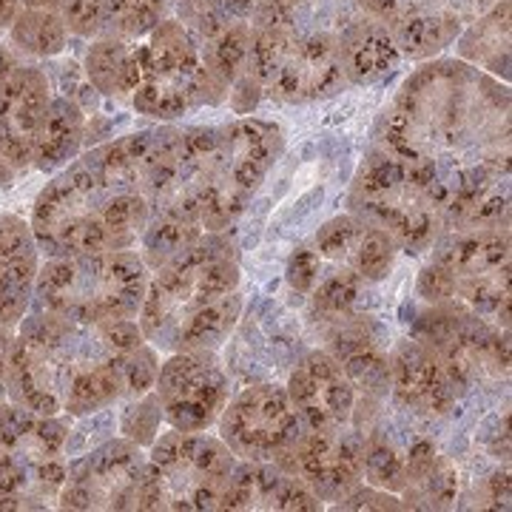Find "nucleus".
<instances>
[{
	"label": "nucleus",
	"mask_w": 512,
	"mask_h": 512,
	"mask_svg": "<svg viewBox=\"0 0 512 512\" xmlns=\"http://www.w3.org/2000/svg\"><path fill=\"white\" fill-rule=\"evenodd\" d=\"M376 146L433 174L450 205L510 177V89L464 60L424 63L382 114Z\"/></svg>",
	"instance_id": "obj_1"
},
{
	"label": "nucleus",
	"mask_w": 512,
	"mask_h": 512,
	"mask_svg": "<svg viewBox=\"0 0 512 512\" xmlns=\"http://www.w3.org/2000/svg\"><path fill=\"white\" fill-rule=\"evenodd\" d=\"M143 342L137 319L80 325L43 311L26 313L9 350V402L72 419L126 402V353Z\"/></svg>",
	"instance_id": "obj_2"
},
{
	"label": "nucleus",
	"mask_w": 512,
	"mask_h": 512,
	"mask_svg": "<svg viewBox=\"0 0 512 512\" xmlns=\"http://www.w3.org/2000/svg\"><path fill=\"white\" fill-rule=\"evenodd\" d=\"M242 316L237 248L225 234H202L148 276L137 325L163 353L220 350Z\"/></svg>",
	"instance_id": "obj_3"
},
{
	"label": "nucleus",
	"mask_w": 512,
	"mask_h": 512,
	"mask_svg": "<svg viewBox=\"0 0 512 512\" xmlns=\"http://www.w3.org/2000/svg\"><path fill=\"white\" fill-rule=\"evenodd\" d=\"M151 220L143 194H117L80 160L60 171L32 205V234L46 259L131 251Z\"/></svg>",
	"instance_id": "obj_4"
},
{
	"label": "nucleus",
	"mask_w": 512,
	"mask_h": 512,
	"mask_svg": "<svg viewBox=\"0 0 512 512\" xmlns=\"http://www.w3.org/2000/svg\"><path fill=\"white\" fill-rule=\"evenodd\" d=\"M146 259L137 251L46 259L37 268L32 311L52 313L80 325L137 319L148 288Z\"/></svg>",
	"instance_id": "obj_5"
},
{
	"label": "nucleus",
	"mask_w": 512,
	"mask_h": 512,
	"mask_svg": "<svg viewBox=\"0 0 512 512\" xmlns=\"http://www.w3.org/2000/svg\"><path fill=\"white\" fill-rule=\"evenodd\" d=\"M348 208L393 239L399 251L419 256L444 231L447 194L433 174L373 146L350 183Z\"/></svg>",
	"instance_id": "obj_6"
},
{
	"label": "nucleus",
	"mask_w": 512,
	"mask_h": 512,
	"mask_svg": "<svg viewBox=\"0 0 512 512\" xmlns=\"http://www.w3.org/2000/svg\"><path fill=\"white\" fill-rule=\"evenodd\" d=\"M416 293L510 330V228L444 231L421 268Z\"/></svg>",
	"instance_id": "obj_7"
},
{
	"label": "nucleus",
	"mask_w": 512,
	"mask_h": 512,
	"mask_svg": "<svg viewBox=\"0 0 512 512\" xmlns=\"http://www.w3.org/2000/svg\"><path fill=\"white\" fill-rule=\"evenodd\" d=\"M237 456L220 436L168 430L148 447L137 510L214 512L222 510Z\"/></svg>",
	"instance_id": "obj_8"
},
{
	"label": "nucleus",
	"mask_w": 512,
	"mask_h": 512,
	"mask_svg": "<svg viewBox=\"0 0 512 512\" xmlns=\"http://www.w3.org/2000/svg\"><path fill=\"white\" fill-rule=\"evenodd\" d=\"M140 63V83L131 94L137 114L157 120H177L197 106H220L228 100V86L202 66L200 40L177 18L160 20L134 46Z\"/></svg>",
	"instance_id": "obj_9"
},
{
	"label": "nucleus",
	"mask_w": 512,
	"mask_h": 512,
	"mask_svg": "<svg viewBox=\"0 0 512 512\" xmlns=\"http://www.w3.org/2000/svg\"><path fill=\"white\" fill-rule=\"evenodd\" d=\"M245 72L262 94L282 103H308L348 89L336 35L291 26H251Z\"/></svg>",
	"instance_id": "obj_10"
},
{
	"label": "nucleus",
	"mask_w": 512,
	"mask_h": 512,
	"mask_svg": "<svg viewBox=\"0 0 512 512\" xmlns=\"http://www.w3.org/2000/svg\"><path fill=\"white\" fill-rule=\"evenodd\" d=\"M413 339L433 350L467 390H495L510 379V330L453 305H427L416 316Z\"/></svg>",
	"instance_id": "obj_11"
},
{
	"label": "nucleus",
	"mask_w": 512,
	"mask_h": 512,
	"mask_svg": "<svg viewBox=\"0 0 512 512\" xmlns=\"http://www.w3.org/2000/svg\"><path fill=\"white\" fill-rule=\"evenodd\" d=\"M220 439L237 461H279L302 439L305 424L293 410L288 390L276 382L245 387L220 413Z\"/></svg>",
	"instance_id": "obj_12"
},
{
	"label": "nucleus",
	"mask_w": 512,
	"mask_h": 512,
	"mask_svg": "<svg viewBox=\"0 0 512 512\" xmlns=\"http://www.w3.org/2000/svg\"><path fill=\"white\" fill-rule=\"evenodd\" d=\"M72 416H40L15 402H0V447L18 461L29 478V493L37 510L57 507L66 484V439Z\"/></svg>",
	"instance_id": "obj_13"
},
{
	"label": "nucleus",
	"mask_w": 512,
	"mask_h": 512,
	"mask_svg": "<svg viewBox=\"0 0 512 512\" xmlns=\"http://www.w3.org/2000/svg\"><path fill=\"white\" fill-rule=\"evenodd\" d=\"M148 456L137 441L106 439L69 458L60 510H137V487Z\"/></svg>",
	"instance_id": "obj_14"
},
{
	"label": "nucleus",
	"mask_w": 512,
	"mask_h": 512,
	"mask_svg": "<svg viewBox=\"0 0 512 512\" xmlns=\"http://www.w3.org/2000/svg\"><path fill=\"white\" fill-rule=\"evenodd\" d=\"M154 393L168 427L183 433H205L220 421V413L231 399V382L217 350H180L168 353L160 365Z\"/></svg>",
	"instance_id": "obj_15"
},
{
	"label": "nucleus",
	"mask_w": 512,
	"mask_h": 512,
	"mask_svg": "<svg viewBox=\"0 0 512 512\" xmlns=\"http://www.w3.org/2000/svg\"><path fill=\"white\" fill-rule=\"evenodd\" d=\"M276 464L299 478L322 504H336L356 484H362L365 439L353 424L339 430H305Z\"/></svg>",
	"instance_id": "obj_16"
},
{
	"label": "nucleus",
	"mask_w": 512,
	"mask_h": 512,
	"mask_svg": "<svg viewBox=\"0 0 512 512\" xmlns=\"http://www.w3.org/2000/svg\"><path fill=\"white\" fill-rule=\"evenodd\" d=\"M390 399L416 419H444L470 393L450 367L419 339H402L387 353Z\"/></svg>",
	"instance_id": "obj_17"
},
{
	"label": "nucleus",
	"mask_w": 512,
	"mask_h": 512,
	"mask_svg": "<svg viewBox=\"0 0 512 512\" xmlns=\"http://www.w3.org/2000/svg\"><path fill=\"white\" fill-rule=\"evenodd\" d=\"M285 390L305 430H339L350 424L356 390L325 348L305 353L291 367Z\"/></svg>",
	"instance_id": "obj_18"
},
{
	"label": "nucleus",
	"mask_w": 512,
	"mask_h": 512,
	"mask_svg": "<svg viewBox=\"0 0 512 512\" xmlns=\"http://www.w3.org/2000/svg\"><path fill=\"white\" fill-rule=\"evenodd\" d=\"M308 245L322 259L325 268L359 276L367 285L382 282L393 271L399 254L393 239L384 237L382 231H376L373 225H367L353 214L325 222Z\"/></svg>",
	"instance_id": "obj_19"
},
{
	"label": "nucleus",
	"mask_w": 512,
	"mask_h": 512,
	"mask_svg": "<svg viewBox=\"0 0 512 512\" xmlns=\"http://www.w3.org/2000/svg\"><path fill=\"white\" fill-rule=\"evenodd\" d=\"M52 103L49 74L20 63L0 89V146L18 171L32 165L35 134Z\"/></svg>",
	"instance_id": "obj_20"
},
{
	"label": "nucleus",
	"mask_w": 512,
	"mask_h": 512,
	"mask_svg": "<svg viewBox=\"0 0 512 512\" xmlns=\"http://www.w3.org/2000/svg\"><path fill=\"white\" fill-rule=\"evenodd\" d=\"M325 504L288 470L274 461H237L222 510H262V512H311Z\"/></svg>",
	"instance_id": "obj_21"
},
{
	"label": "nucleus",
	"mask_w": 512,
	"mask_h": 512,
	"mask_svg": "<svg viewBox=\"0 0 512 512\" xmlns=\"http://www.w3.org/2000/svg\"><path fill=\"white\" fill-rule=\"evenodd\" d=\"M37 256L32 225L18 214H0V328H15L32 311Z\"/></svg>",
	"instance_id": "obj_22"
},
{
	"label": "nucleus",
	"mask_w": 512,
	"mask_h": 512,
	"mask_svg": "<svg viewBox=\"0 0 512 512\" xmlns=\"http://www.w3.org/2000/svg\"><path fill=\"white\" fill-rule=\"evenodd\" d=\"M336 46H339V60H342L350 86L379 83L402 63V55L393 43V35L387 32V26L367 18L362 9L339 32Z\"/></svg>",
	"instance_id": "obj_23"
},
{
	"label": "nucleus",
	"mask_w": 512,
	"mask_h": 512,
	"mask_svg": "<svg viewBox=\"0 0 512 512\" xmlns=\"http://www.w3.org/2000/svg\"><path fill=\"white\" fill-rule=\"evenodd\" d=\"M407 487L402 501L407 510H450L458 501L456 464L439 453V447L424 436L407 441L404 450Z\"/></svg>",
	"instance_id": "obj_24"
},
{
	"label": "nucleus",
	"mask_w": 512,
	"mask_h": 512,
	"mask_svg": "<svg viewBox=\"0 0 512 512\" xmlns=\"http://www.w3.org/2000/svg\"><path fill=\"white\" fill-rule=\"evenodd\" d=\"M151 146H154V131H137L86 151L80 163L111 191L146 197V165Z\"/></svg>",
	"instance_id": "obj_25"
},
{
	"label": "nucleus",
	"mask_w": 512,
	"mask_h": 512,
	"mask_svg": "<svg viewBox=\"0 0 512 512\" xmlns=\"http://www.w3.org/2000/svg\"><path fill=\"white\" fill-rule=\"evenodd\" d=\"M83 146H86V111L72 97H52L46 117L35 134L32 168L46 174L57 171L74 163Z\"/></svg>",
	"instance_id": "obj_26"
},
{
	"label": "nucleus",
	"mask_w": 512,
	"mask_h": 512,
	"mask_svg": "<svg viewBox=\"0 0 512 512\" xmlns=\"http://www.w3.org/2000/svg\"><path fill=\"white\" fill-rule=\"evenodd\" d=\"M458 60L493 74L495 80H510V0H498L467 29H461Z\"/></svg>",
	"instance_id": "obj_27"
},
{
	"label": "nucleus",
	"mask_w": 512,
	"mask_h": 512,
	"mask_svg": "<svg viewBox=\"0 0 512 512\" xmlns=\"http://www.w3.org/2000/svg\"><path fill=\"white\" fill-rule=\"evenodd\" d=\"M86 77L94 92L131 100L140 83V63L134 55V46L120 37H94L86 55Z\"/></svg>",
	"instance_id": "obj_28"
},
{
	"label": "nucleus",
	"mask_w": 512,
	"mask_h": 512,
	"mask_svg": "<svg viewBox=\"0 0 512 512\" xmlns=\"http://www.w3.org/2000/svg\"><path fill=\"white\" fill-rule=\"evenodd\" d=\"M12 49L26 57H55L66 49L69 26L55 9H20L9 26Z\"/></svg>",
	"instance_id": "obj_29"
},
{
	"label": "nucleus",
	"mask_w": 512,
	"mask_h": 512,
	"mask_svg": "<svg viewBox=\"0 0 512 512\" xmlns=\"http://www.w3.org/2000/svg\"><path fill=\"white\" fill-rule=\"evenodd\" d=\"M248 46H251V23L234 20L228 29H222L220 35L202 43V66L231 92V86L245 74Z\"/></svg>",
	"instance_id": "obj_30"
},
{
	"label": "nucleus",
	"mask_w": 512,
	"mask_h": 512,
	"mask_svg": "<svg viewBox=\"0 0 512 512\" xmlns=\"http://www.w3.org/2000/svg\"><path fill=\"white\" fill-rule=\"evenodd\" d=\"M205 231L197 225H185V222H171V220H157L151 217L140 237L143 251L140 256L146 259L148 271H157L163 268L165 262H171L177 254H183L191 242H197Z\"/></svg>",
	"instance_id": "obj_31"
},
{
	"label": "nucleus",
	"mask_w": 512,
	"mask_h": 512,
	"mask_svg": "<svg viewBox=\"0 0 512 512\" xmlns=\"http://www.w3.org/2000/svg\"><path fill=\"white\" fill-rule=\"evenodd\" d=\"M160 421H165L163 407L157 402V393L148 390L146 396L126 402L120 413V433L126 439L137 441L140 447H151L160 436Z\"/></svg>",
	"instance_id": "obj_32"
},
{
	"label": "nucleus",
	"mask_w": 512,
	"mask_h": 512,
	"mask_svg": "<svg viewBox=\"0 0 512 512\" xmlns=\"http://www.w3.org/2000/svg\"><path fill=\"white\" fill-rule=\"evenodd\" d=\"M9 510H37V507L29 493L26 470L0 447V512Z\"/></svg>",
	"instance_id": "obj_33"
},
{
	"label": "nucleus",
	"mask_w": 512,
	"mask_h": 512,
	"mask_svg": "<svg viewBox=\"0 0 512 512\" xmlns=\"http://www.w3.org/2000/svg\"><path fill=\"white\" fill-rule=\"evenodd\" d=\"M336 510H407L402 495L387 493V490H376L370 484H356L350 493H345L336 504Z\"/></svg>",
	"instance_id": "obj_34"
},
{
	"label": "nucleus",
	"mask_w": 512,
	"mask_h": 512,
	"mask_svg": "<svg viewBox=\"0 0 512 512\" xmlns=\"http://www.w3.org/2000/svg\"><path fill=\"white\" fill-rule=\"evenodd\" d=\"M476 507L478 510H510V476H507V470L490 473L478 481Z\"/></svg>",
	"instance_id": "obj_35"
},
{
	"label": "nucleus",
	"mask_w": 512,
	"mask_h": 512,
	"mask_svg": "<svg viewBox=\"0 0 512 512\" xmlns=\"http://www.w3.org/2000/svg\"><path fill=\"white\" fill-rule=\"evenodd\" d=\"M259 100H262V89L256 86V80L248 72L242 74L228 92V106L234 109V114H251Z\"/></svg>",
	"instance_id": "obj_36"
},
{
	"label": "nucleus",
	"mask_w": 512,
	"mask_h": 512,
	"mask_svg": "<svg viewBox=\"0 0 512 512\" xmlns=\"http://www.w3.org/2000/svg\"><path fill=\"white\" fill-rule=\"evenodd\" d=\"M447 3H450V9H453L464 23H473V20L481 18L487 9H493L498 0H447Z\"/></svg>",
	"instance_id": "obj_37"
},
{
	"label": "nucleus",
	"mask_w": 512,
	"mask_h": 512,
	"mask_svg": "<svg viewBox=\"0 0 512 512\" xmlns=\"http://www.w3.org/2000/svg\"><path fill=\"white\" fill-rule=\"evenodd\" d=\"M12 333L9 328H0V402L9 399V390H6V373H9V350H12Z\"/></svg>",
	"instance_id": "obj_38"
},
{
	"label": "nucleus",
	"mask_w": 512,
	"mask_h": 512,
	"mask_svg": "<svg viewBox=\"0 0 512 512\" xmlns=\"http://www.w3.org/2000/svg\"><path fill=\"white\" fill-rule=\"evenodd\" d=\"M20 66V55L12 49V46H3L0 43V89H3V83L12 77V72Z\"/></svg>",
	"instance_id": "obj_39"
},
{
	"label": "nucleus",
	"mask_w": 512,
	"mask_h": 512,
	"mask_svg": "<svg viewBox=\"0 0 512 512\" xmlns=\"http://www.w3.org/2000/svg\"><path fill=\"white\" fill-rule=\"evenodd\" d=\"M225 3V12L234 20H251L254 15L256 0H222Z\"/></svg>",
	"instance_id": "obj_40"
},
{
	"label": "nucleus",
	"mask_w": 512,
	"mask_h": 512,
	"mask_svg": "<svg viewBox=\"0 0 512 512\" xmlns=\"http://www.w3.org/2000/svg\"><path fill=\"white\" fill-rule=\"evenodd\" d=\"M20 6H23V0H0V29L12 26V20L18 18Z\"/></svg>",
	"instance_id": "obj_41"
},
{
	"label": "nucleus",
	"mask_w": 512,
	"mask_h": 512,
	"mask_svg": "<svg viewBox=\"0 0 512 512\" xmlns=\"http://www.w3.org/2000/svg\"><path fill=\"white\" fill-rule=\"evenodd\" d=\"M20 171L15 165L6 160V154H3V146H0V188H6V185H12V180L18 177Z\"/></svg>",
	"instance_id": "obj_42"
},
{
	"label": "nucleus",
	"mask_w": 512,
	"mask_h": 512,
	"mask_svg": "<svg viewBox=\"0 0 512 512\" xmlns=\"http://www.w3.org/2000/svg\"><path fill=\"white\" fill-rule=\"evenodd\" d=\"M23 6L26 9H55V12H60L63 0H23Z\"/></svg>",
	"instance_id": "obj_43"
}]
</instances>
